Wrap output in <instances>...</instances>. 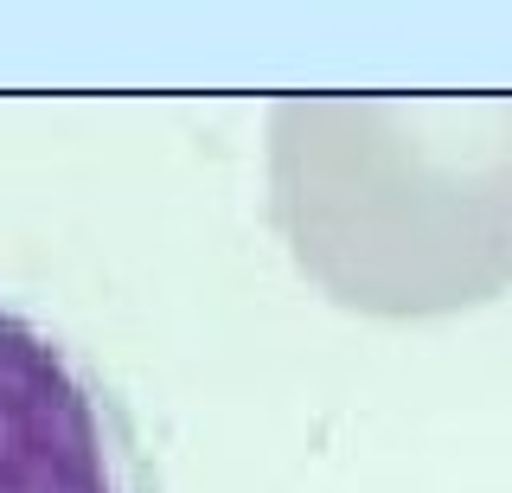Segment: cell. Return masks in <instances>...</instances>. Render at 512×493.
<instances>
[{"label":"cell","mask_w":512,"mask_h":493,"mask_svg":"<svg viewBox=\"0 0 512 493\" xmlns=\"http://www.w3.org/2000/svg\"><path fill=\"white\" fill-rule=\"evenodd\" d=\"M0 493H160L116 378L13 295H0Z\"/></svg>","instance_id":"cell-1"}]
</instances>
